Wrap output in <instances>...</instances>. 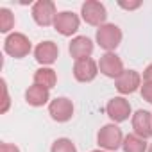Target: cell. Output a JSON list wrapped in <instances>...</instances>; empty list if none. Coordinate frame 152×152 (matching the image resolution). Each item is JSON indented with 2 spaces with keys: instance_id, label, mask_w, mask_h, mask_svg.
<instances>
[{
  "instance_id": "obj_22",
  "label": "cell",
  "mask_w": 152,
  "mask_h": 152,
  "mask_svg": "<svg viewBox=\"0 0 152 152\" xmlns=\"http://www.w3.org/2000/svg\"><path fill=\"white\" fill-rule=\"evenodd\" d=\"M2 90H4V106H2V113H6L9 109V95H7V86H6V81L2 79Z\"/></svg>"
},
{
  "instance_id": "obj_23",
  "label": "cell",
  "mask_w": 152,
  "mask_h": 152,
  "mask_svg": "<svg viewBox=\"0 0 152 152\" xmlns=\"http://www.w3.org/2000/svg\"><path fill=\"white\" fill-rule=\"evenodd\" d=\"M0 152H20V148L13 143H2L0 145Z\"/></svg>"
},
{
  "instance_id": "obj_12",
  "label": "cell",
  "mask_w": 152,
  "mask_h": 152,
  "mask_svg": "<svg viewBox=\"0 0 152 152\" xmlns=\"http://www.w3.org/2000/svg\"><path fill=\"white\" fill-rule=\"evenodd\" d=\"M115 86H116V90H118L122 95L134 93V91L141 86V75H140L136 70H125L120 77L115 81Z\"/></svg>"
},
{
  "instance_id": "obj_17",
  "label": "cell",
  "mask_w": 152,
  "mask_h": 152,
  "mask_svg": "<svg viewBox=\"0 0 152 152\" xmlns=\"http://www.w3.org/2000/svg\"><path fill=\"white\" fill-rule=\"evenodd\" d=\"M122 148L124 152H147V143L143 138L136 136V134H127L124 138V143H122Z\"/></svg>"
},
{
  "instance_id": "obj_26",
  "label": "cell",
  "mask_w": 152,
  "mask_h": 152,
  "mask_svg": "<svg viewBox=\"0 0 152 152\" xmlns=\"http://www.w3.org/2000/svg\"><path fill=\"white\" fill-rule=\"evenodd\" d=\"M147 152H152V143H150V147H148V150Z\"/></svg>"
},
{
  "instance_id": "obj_21",
  "label": "cell",
  "mask_w": 152,
  "mask_h": 152,
  "mask_svg": "<svg viewBox=\"0 0 152 152\" xmlns=\"http://www.w3.org/2000/svg\"><path fill=\"white\" fill-rule=\"evenodd\" d=\"M118 6H120L122 9L132 11V9H138V7L141 6V2H140V0H136V2H124V0H120V2H118Z\"/></svg>"
},
{
  "instance_id": "obj_3",
  "label": "cell",
  "mask_w": 152,
  "mask_h": 152,
  "mask_svg": "<svg viewBox=\"0 0 152 152\" xmlns=\"http://www.w3.org/2000/svg\"><path fill=\"white\" fill-rule=\"evenodd\" d=\"M31 48H32V47H31L29 38H27L25 34H22V32H13V34H9V36L6 38V41H4V50H6V54H9V56L15 57V59H22V57L29 56Z\"/></svg>"
},
{
  "instance_id": "obj_5",
  "label": "cell",
  "mask_w": 152,
  "mask_h": 152,
  "mask_svg": "<svg viewBox=\"0 0 152 152\" xmlns=\"http://www.w3.org/2000/svg\"><path fill=\"white\" fill-rule=\"evenodd\" d=\"M56 16H57L56 4L50 2V0H38V2L32 6V18L39 27L54 25Z\"/></svg>"
},
{
  "instance_id": "obj_4",
  "label": "cell",
  "mask_w": 152,
  "mask_h": 152,
  "mask_svg": "<svg viewBox=\"0 0 152 152\" xmlns=\"http://www.w3.org/2000/svg\"><path fill=\"white\" fill-rule=\"evenodd\" d=\"M81 16L88 25L102 27L107 20V11H106L104 4L97 2V0H88L81 7Z\"/></svg>"
},
{
  "instance_id": "obj_15",
  "label": "cell",
  "mask_w": 152,
  "mask_h": 152,
  "mask_svg": "<svg viewBox=\"0 0 152 152\" xmlns=\"http://www.w3.org/2000/svg\"><path fill=\"white\" fill-rule=\"evenodd\" d=\"M25 100H27L29 106L41 107V106H45L50 100V90H47L43 86H38V84H32L25 91Z\"/></svg>"
},
{
  "instance_id": "obj_13",
  "label": "cell",
  "mask_w": 152,
  "mask_h": 152,
  "mask_svg": "<svg viewBox=\"0 0 152 152\" xmlns=\"http://www.w3.org/2000/svg\"><path fill=\"white\" fill-rule=\"evenodd\" d=\"M68 52L75 61H81L91 56L93 52V41L88 36H75L70 45H68Z\"/></svg>"
},
{
  "instance_id": "obj_14",
  "label": "cell",
  "mask_w": 152,
  "mask_h": 152,
  "mask_svg": "<svg viewBox=\"0 0 152 152\" xmlns=\"http://www.w3.org/2000/svg\"><path fill=\"white\" fill-rule=\"evenodd\" d=\"M34 57L39 64H52L57 61L59 57V48L54 41H41L36 48H34Z\"/></svg>"
},
{
  "instance_id": "obj_2",
  "label": "cell",
  "mask_w": 152,
  "mask_h": 152,
  "mask_svg": "<svg viewBox=\"0 0 152 152\" xmlns=\"http://www.w3.org/2000/svg\"><path fill=\"white\" fill-rule=\"evenodd\" d=\"M97 43L100 45V48L113 52L120 43H122V31L118 25L115 23H104L102 27L97 29Z\"/></svg>"
},
{
  "instance_id": "obj_18",
  "label": "cell",
  "mask_w": 152,
  "mask_h": 152,
  "mask_svg": "<svg viewBox=\"0 0 152 152\" xmlns=\"http://www.w3.org/2000/svg\"><path fill=\"white\" fill-rule=\"evenodd\" d=\"M13 27H15V15L9 9L2 7L0 9V32H9Z\"/></svg>"
},
{
  "instance_id": "obj_10",
  "label": "cell",
  "mask_w": 152,
  "mask_h": 152,
  "mask_svg": "<svg viewBox=\"0 0 152 152\" xmlns=\"http://www.w3.org/2000/svg\"><path fill=\"white\" fill-rule=\"evenodd\" d=\"M99 73V63H95L91 57L75 61L73 64V77L79 83H91Z\"/></svg>"
},
{
  "instance_id": "obj_6",
  "label": "cell",
  "mask_w": 152,
  "mask_h": 152,
  "mask_svg": "<svg viewBox=\"0 0 152 152\" xmlns=\"http://www.w3.org/2000/svg\"><path fill=\"white\" fill-rule=\"evenodd\" d=\"M99 70H100V73L106 75V77H111L115 81L125 72L122 59L115 52H106L104 56H100V59H99Z\"/></svg>"
},
{
  "instance_id": "obj_20",
  "label": "cell",
  "mask_w": 152,
  "mask_h": 152,
  "mask_svg": "<svg viewBox=\"0 0 152 152\" xmlns=\"http://www.w3.org/2000/svg\"><path fill=\"white\" fill-rule=\"evenodd\" d=\"M141 97L148 104H152V83H143L141 86Z\"/></svg>"
},
{
  "instance_id": "obj_11",
  "label": "cell",
  "mask_w": 152,
  "mask_h": 152,
  "mask_svg": "<svg viewBox=\"0 0 152 152\" xmlns=\"http://www.w3.org/2000/svg\"><path fill=\"white\" fill-rule=\"evenodd\" d=\"M132 129H134V134L143 140L152 138V113L145 109H138L132 115Z\"/></svg>"
},
{
  "instance_id": "obj_7",
  "label": "cell",
  "mask_w": 152,
  "mask_h": 152,
  "mask_svg": "<svg viewBox=\"0 0 152 152\" xmlns=\"http://www.w3.org/2000/svg\"><path fill=\"white\" fill-rule=\"evenodd\" d=\"M48 113H50L52 120H56L59 124L68 122L73 116V102L66 97H56L48 104Z\"/></svg>"
},
{
  "instance_id": "obj_9",
  "label": "cell",
  "mask_w": 152,
  "mask_h": 152,
  "mask_svg": "<svg viewBox=\"0 0 152 152\" xmlns=\"http://www.w3.org/2000/svg\"><path fill=\"white\" fill-rule=\"evenodd\" d=\"M106 113L115 124H122V122L129 120V116H131V104L124 97H115L107 102Z\"/></svg>"
},
{
  "instance_id": "obj_25",
  "label": "cell",
  "mask_w": 152,
  "mask_h": 152,
  "mask_svg": "<svg viewBox=\"0 0 152 152\" xmlns=\"http://www.w3.org/2000/svg\"><path fill=\"white\" fill-rule=\"evenodd\" d=\"M91 152H107V150H100V148H99V150H91Z\"/></svg>"
},
{
  "instance_id": "obj_1",
  "label": "cell",
  "mask_w": 152,
  "mask_h": 152,
  "mask_svg": "<svg viewBox=\"0 0 152 152\" xmlns=\"http://www.w3.org/2000/svg\"><path fill=\"white\" fill-rule=\"evenodd\" d=\"M124 138H125V136L122 134V129H120L118 125L107 124V125H104V127L99 131V134H97V143H99L100 148H104V150H107V152H115V150H118V148L122 147Z\"/></svg>"
},
{
  "instance_id": "obj_8",
  "label": "cell",
  "mask_w": 152,
  "mask_h": 152,
  "mask_svg": "<svg viewBox=\"0 0 152 152\" xmlns=\"http://www.w3.org/2000/svg\"><path fill=\"white\" fill-rule=\"evenodd\" d=\"M79 23H81V20L75 13L61 11V13H57L56 20H54V29L63 36H72L79 31Z\"/></svg>"
},
{
  "instance_id": "obj_19",
  "label": "cell",
  "mask_w": 152,
  "mask_h": 152,
  "mask_svg": "<svg viewBox=\"0 0 152 152\" xmlns=\"http://www.w3.org/2000/svg\"><path fill=\"white\" fill-rule=\"evenodd\" d=\"M50 152H77V148H75V145L72 143V140H68V138H57L52 143Z\"/></svg>"
},
{
  "instance_id": "obj_24",
  "label": "cell",
  "mask_w": 152,
  "mask_h": 152,
  "mask_svg": "<svg viewBox=\"0 0 152 152\" xmlns=\"http://www.w3.org/2000/svg\"><path fill=\"white\" fill-rule=\"evenodd\" d=\"M143 83H152V64L143 70Z\"/></svg>"
},
{
  "instance_id": "obj_16",
  "label": "cell",
  "mask_w": 152,
  "mask_h": 152,
  "mask_svg": "<svg viewBox=\"0 0 152 152\" xmlns=\"http://www.w3.org/2000/svg\"><path fill=\"white\" fill-rule=\"evenodd\" d=\"M56 83H57V75H56V72L52 68L43 66V68H38L34 72V84L43 86L47 90H52L56 86Z\"/></svg>"
}]
</instances>
